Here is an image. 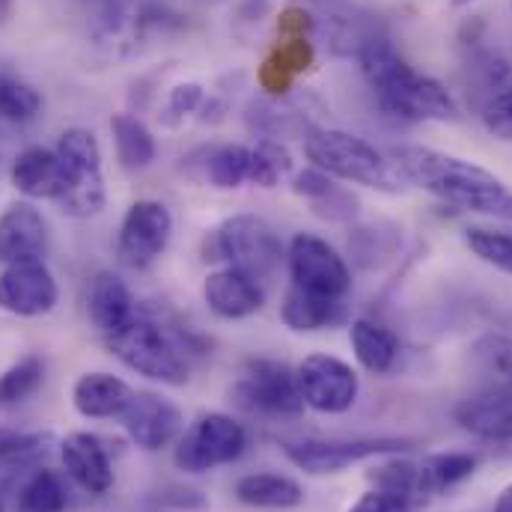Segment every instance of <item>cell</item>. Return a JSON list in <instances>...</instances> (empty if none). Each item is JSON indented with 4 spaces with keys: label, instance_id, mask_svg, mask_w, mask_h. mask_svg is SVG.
<instances>
[{
    "label": "cell",
    "instance_id": "6da1fadb",
    "mask_svg": "<svg viewBox=\"0 0 512 512\" xmlns=\"http://www.w3.org/2000/svg\"><path fill=\"white\" fill-rule=\"evenodd\" d=\"M390 161L405 182L423 188L453 209L512 221V188L474 161L432 146H396L390 149Z\"/></svg>",
    "mask_w": 512,
    "mask_h": 512
},
{
    "label": "cell",
    "instance_id": "7a4b0ae2",
    "mask_svg": "<svg viewBox=\"0 0 512 512\" xmlns=\"http://www.w3.org/2000/svg\"><path fill=\"white\" fill-rule=\"evenodd\" d=\"M358 63L379 108L399 123H453L459 105L432 75L417 72L384 36H370L358 48Z\"/></svg>",
    "mask_w": 512,
    "mask_h": 512
},
{
    "label": "cell",
    "instance_id": "3957f363",
    "mask_svg": "<svg viewBox=\"0 0 512 512\" xmlns=\"http://www.w3.org/2000/svg\"><path fill=\"white\" fill-rule=\"evenodd\" d=\"M304 152H307V161L325 170L331 179H346V182L367 185L387 194H396L405 185L390 155H384L370 140L343 128H307Z\"/></svg>",
    "mask_w": 512,
    "mask_h": 512
},
{
    "label": "cell",
    "instance_id": "277c9868",
    "mask_svg": "<svg viewBox=\"0 0 512 512\" xmlns=\"http://www.w3.org/2000/svg\"><path fill=\"white\" fill-rule=\"evenodd\" d=\"M105 346L117 361H123L128 370H134L143 379L173 384V387L188 382L191 370L179 337L140 310L123 331L105 337Z\"/></svg>",
    "mask_w": 512,
    "mask_h": 512
},
{
    "label": "cell",
    "instance_id": "5b68a950",
    "mask_svg": "<svg viewBox=\"0 0 512 512\" xmlns=\"http://www.w3.org/2000/svg\"><path fill=\"white\" fill-rule=\"evenodd\" d=\"M206 262H227L265 283L283 262V242L277 230L256 215H233L203 239Z\"/></svg>",
    "mask_w": 512,
    "mask_h": 512
},
{
    "label": "cell",
    "instance_id": "8992f818",
    "mask_svg": "<svg viewBox=\"0 0 512 512\" xmlns=\"http://www.w3.org/2000/svg\"><path fill=\"white\" fill-rule=\"evenodd\" d=\"M57 155L66 170V191L57 200V209L69 218H96L105 203V173H102V149L93 131L66 128L57 140Z\"/></svg>",
    "mask_w": 512,
    "mask_h": 512
},
{
    "label": "cell",
    "instance_id": "52a82bcc",
    "mask_svg": "<svg viewBox=\"0 0 512 512\" xmlns=\"http://www.w3.org/2000/svg\"><path fill=\"white\" fill-rule=\"evenodd\" d=\"M248 450V432L230 414H203L179 438L173 462L185 474H206L233 465Z\"/></svg>",
    "mask_w": 512,
    "mask_h": 512
},
{
    "label": "cell",
    "instance_id": "ba28073f",
    "mask_svg": "<svg viewBox=\"0 0 512 512\" xmlns=\"http://www.w3.org/2000/svg\"><path fill=\"white\" fill-rule=\"evenodd\" d=\"M411 447L414 441L408 438H304L283 444V453L298 471L310 477H331L358 462L396 456Z\"/></svg>",
    "mask_w": 512,
    "mask_h": 512
},
{
    "label": "cell",
    "instance_id": "9c48e42d",
    "mask_svg": "<svg viewBox=\"0 0 512 512\" xmlns=\"http://www.w3.org/2000/svg\"><path fill=\"white\" fill-rule=\"evenodd\" d=\"M233 402L256 417H298L307 405L295 382V370L280 361L254 358L242 367L239 379L230 390Z\"/></svg>",
    "mask_w": 512,
    "mask_h": 512
},
{
    "label": "cell",
    "instance_id": "30bf717a",
    "mask_svg": "<svg viewBox=\"0 0 512 512\" xmlns=\"http://www.w3.org/2000/svg\"><path fill=\"white\" fill-rule=\"evenodd\" d=\"M286 265H289V280H292L289 286L307 295L346 301V295L352 292V271L346 259L313 233L292 236L289 251H286Z\"/></svg>",
    "mask_w": 512,
    "mask_h": 512
},
{
    "label": "cell",
    "instance_id": "8fae6325",
    "mask_svg": "<svg viewBox=\"0 0 512 512\" xmlns=\"http://www.w3.org/2000/svg\"><path fill=\"white\" fill-rule=\"evenodd\" d=\"M295 382L307 408L319 414H346L358 402V373L334 355H310L298 364Z\"/></svg>",
    "mask_w": 512,
    "mask_h": 512
},
{
    "label": "cell",
    "instance_id": "7c38bea8",
    "mask_svg": "<svg viewBox=\"0 0 512 512\" xmlns=\"http://www.w3.org/2000/svg\"><path fill=\"white\" fill-rule=\"evenodd\" d=\"M173 236V215L158 200H137L131 203L120 224L117 256L126 268L143 271L167 251Z\"/></svg>",
    "mask_w": 512,
    "mask_h": 512
},
{
    "label": "cell",
    "instance_id": "4fadbf2b",
    "mask_svg": "<svg viewBox=\"0 0 512 512\" xmlns=\"http://www.w3.org/2000/svg\"><path fill=\"white\" fill-rule=\"evenodd\" d=\"M60 301L57 280L51 268L42 259L30 262H12L0 274V310L21 316V319H36L48 316Z\"/></svg>",
    "mask_w": 512,
    "mask_h": 512
},
{
    "label": "cell",
    "instance_id": "5bb4252c",
    "mask_svg": "<svg viewBox=\"0 0 512 512\" xmlns=\"http://www.w3.org/2000/svg\"><path fill=\"white\" fill-rule=\"evenodd\" d=\"M120 420L128 438L146 453H158L182 435V411L167 396L152 390L131 393Z\"/></svg>",
    "mask_w": 512,
    "mask_h": 512
},
{
    "label": "cell",
    "instance_id": "9a60e30c",
    "mask_svg": "<svg viewBox=\"0 0 512 512\" xmlns=\"http://www.w3.org/2000/svg\"><path fill=\"white\" fill-rule=\"evenodd\" d=\"M456 423L480 441L510 444L512 441V387L489 384L474 390L453 408Z\"/></svg>",
    "mask_w": 512,
    "mask_h": 512
},
{
    "label": "cell",
    "instance_id": "2e32d148",
    "mask_svg": "<svg viewBox=\"0 0 512 512\" xmlns=\"http://www.w3.org/2000/svg\"><path fill=\"white\" fill-rule=\"evenodd\" d=\"M203 301L221 319H248L262 310L265 286L236 265H224L203 280Z\"/></svg>",
    "mask_w": 512,
    "mask_h": 512
},
{
    "label": "cell",
    "instance_id": "e0dca14e",
    "mask_svg": "<svg viewBox=\"0 0 512 512\" xmlns=\"http://www.w3.org/2000/svg\"><path fill=\"white\" fill-rule=\"evenodd\" d=\"M48 251V224L30 200L12 203L0 215V262H30Z\"/></svg>",
    "mask_w": 512,
    "mask_h": 512
},
{
    "label": "cell",
    "instance_id": "ac0fdd59",
    "mask_svg": "<svg viewBox=\"0 0 512 512\" xmlns=\"http://www.w3.org/2000/svg\"><path fill=\"white\" fill-rule=\"evenodd\" d=\"M66 474L90 495H105L114 489V465L105 441L90 432H75L60 447Z\"/></svg>",
    "mask_w": 512,
    "mask_h": 512
},
{
    "label": "cell",
    "instance_id": "d6986e66",
    "mask_svg": "<svg viewBox=\"0 0 512 512\" xmlns=\"http://www.w3.org/2000/svg\"><path fill=\"white\" fill-rule=\"evenodd\" d=\"M12 185L27 200H60L66 191V170L57 149L27 146L12 161Z\"/></svg>",
    "mask_w": 512,
    "mask_h": 512
},
{
    "label": "cell",
    "instance_id": "ffe728a7",
    "mask_svg": "<svg viewBox=\"0 0 512 512\" xmlns=\"http://www.w3.org/2000/svg\"><path fill=\"white\" fill-rule=\"evenodd\" d=\"M87 310L93 325L102 331V337H111L117 331H123L128 322L137 316V304L134 295L126 286V280L114 271H99L90 295H87Z\"/></svg>",
    "mask_w": 512,
    "mask_h": 512
},
{
    "label": "cell",
    "instance_id": "44dd1931",
    "mask_svg": "<svg viewBox=\"0 0 512 512\" xmlns=\"http://www.w3.org/2000/svg\"><path fill=\"white\" fill-rule=\"evenodd\" d=\"M313 60L316 48L310 39H280L259 66V87L271 99H283L292 90L295 78L313 66Z\"/></svg>",
    "mask_w": 512,
    "mask_h": 512
},
{
    "label": "cell",
    "instance_id": "7402d4cb",
    "mask_svg": "<svg viewBox=\"0 0 512 512\" xmlns=\"http://www.w3.org/2000/svg\"><path fill=\"white\" fill-rule=\"evenodd\" d=\"M131 387L114 373H84L72 387V405L87 420H111L126 411Z\"/></svg>",
    "mask_w": 512,
    "mask_h": 512
},
{
    "label": "cell",
    "instance_id": "603a6c76",
    "mask_svg": "<svg viewBox=\"0 0 512 512\" xmlns=\"http://www.w3.org/2000/svg\"><path fill=\"white\" fill-rule=\"evenodd\" d=\"M349 316L346 301H328V298H316L307 295L295 286L286 289L283 304H280V319L286 328L298 331V334H313V331H325V328H337L343 325Z\"/></svg>",
    "mask_w": 512,
    "mask_h": 512
},
{
    "label": "cell",
    "instance_id": "cb8c5ba5",
    "mask_svg": "<svg viewBox=\"0 0 512 512\" xmlns=\"http://www.w3.org/2000/svg\"><path fill=\"white\" fill-rule=\"evenodd\" d=\"M349 340H352V352L358 364L373 376H387L399 364L396 334L373 319H355L349 325Z\"/></svg>",
    "mask_w": 512,
    "mask_h": 512
},
{
    "label": "cell",
    "instance_id": "d4e9b609",
    "mask_svg": "<svg viewBox=\"0 0 512 512\" xmlns=\"http://www.w3.org/2000/svg\"><path fill=\"white\" fill-rule=\"evenodd\" d=\"M477 465H480V456L477 453H465V450L426 456L423 462H417V477H420L423 501L435 498V495H447L459 483L471 480L477 474Z\"/></svg>",
    "mask_w": 512,
    "mask_h": 512
},
{
    "label": "cell",
    "instance_id": "484cf974",
    "mask_svg": "<svg viewBox=\"0 0 512 512\" xmlns=\"http://www.w3.org/2000/svg\"><path fill=\"white\" fill-rule=\"evenodd\" d=\"M48 447H51L48 432H21V429L0 426V486L6 489L21 474L36 471Z\"/></svg>",
    "mask_w": 512,
    "mask_h": 512
},
{
    "label": "cell",
    "instance_id": "4316f807",
    "mask_svg": "<svg viewBox=\"0 0 512 512\" xmlns=\"http://www.w3.org/2000/svg\"><path fill=\"white\" fill-rule=\"evenodd\" d=\"M236 498L254 510H295L304 504V489L283 474H248L236 483Z\"/></svg>",
    "mask_w": 512,
    "mask_h": 512
},
{
    "label": "cell",
    "instance_id": "83f0119b",
    "mask_svg": "<svg viewBox=\"0 0 512 512\" xmlns=\"http://www.w3.org/2000/svg\"><path fill=\"white\" fill-rule=\"evenodd\" d=\"M69 507V489L63 477L51 468H36L18 489V512H66Z\"/></svg>",
    "mask_w": 512,
    "mask_h": 512
},
{
    "label": "cell",
    "instance_id": "f1b7e54d",
    "mask_svg": "<svg viewBox=\"0 0 512 512\" xmlns=\"http://www.w3.org/2000/svg\"><path fill=\"white\" fill-rule=\"evenodd\" d=\"M111 131H114L120 164L126 170H143L155 161V137L143 120H137L134 114H114Z\"/></svg>",
    "mask_w": 512,
    "mask_h": 512
},
{
    "label": "cell",
    "instance_id": "f546056e",
    "mask_svg": "<svg viewBox=\"0 0 512 512\" xmlns=\"http://www.w3.org/2000/svg\"><path fill=\"white\" fill-rule=\"evenodd\" d=\"M248 173H251V149L248 146L230 143V146L215 149L206 158V179L221 191L239 188L242 182H248Z\"/></svg>",
    "mask_w": 512,
    "mask_h": 512
},
{
    "label": "cell",
    "instance_id": "4dcf8cb0",
    "mask_svg": "<svg viewBox=\"0 0 512 512\" xmlns=\"http://www.w3.org/2000/svg\"><path fill=\"white\" fill-rule=\"evenodd\" d=\"M45 379V361L39 355H24L9 370L0 373V408H12L33 396Z\"/></svg>",
    "mask_w": 512,
    "mask_h": 512
},
{
    "label": "cell",
    "instance_id": "1f68e13d",
    "mask_svg": "<svg viewBox=\"0 0 512 512\" xmlns=\"http://www.w3.org/2000/svg\"><path fill=\"white\" fill-rule=\"evenodd\" d=\"M289 173H292V155L280 140H262L251 149V173H248L251 185L274 188Z\"/></svg>",
    "mask_w": 512,
    "mask_h": 512
},
{
    "label": "cell",
    "instance_id": "d6a6232c",
    "mask_svg": "<svg viewBox=\"0 0 512 512\" xmlns=\"http://www.w3.org/2000/svg\"><path fill=\"white\" fill-rule=\"evenodd\" d=\"M42 111V96L21 78L0 72V120L30 123Z\"/></svg>",
    "mask_w": 512,
    "mask_h": 512
},
{
    "label": "cell",
    "instance_id": "836d02e7",
    "mask_svg": "<svg viewBox=\"0 0 512 512\" xmlns=\"http://www.w3.org/2000/svg\"><path fill=\"white\" fill-rule=\"evenodd\" d=\"M462 239L477 259H483L486 265L504 274H512V233L492 227H465Z\"/></svg>",
    "mask_w": 512,
    "mask_h": 512
},
{
    "label": "cell",
    "instance_id": "e575fe53",
    "mask_svg": "<svg viewBox=\"0 0 512 512\" xmlns=\"http://www.w3.org/2000/svg\"><path fill=\"white\" fill-rule=\"evenodd\" d=\"M367 480L373 489H384V492H396V495H411V498H420V477H417V462L411 459H384L376 468L367 471Z\"/></svg>",
    "mask_w": 512,
    "mask_h": 512
},
{
    "label": "cell",
    "instance_id": "d590c367",
    "mask_svg": "<svg viewBox=\"0 0 512 512\" xmlns=\"http://www.w3.org/2000/svg\"><path fill=\"white\" fill-rule=\"evenodd\" d=\"M480 117H483V126L492 137L512 143V84L489 96Z\"/></svg>",
    "mask_w": 512,
    "mask_h": 512
},
{
    "label": "cell",
    "instance_id": "8d00e7d4",
    "mask_svg": "<svg viewBox=\"0 0 512 512\" xmlns=\"http://www.w3.org/2000/svg\"><path fill=\"white\" fill-rule=\"evenodd\" d=\"M420 498L411 495H396V492H384V489H370L364 492L349 512H420Z\"/></svg>",
    "mask_w": 512,
    "mask_h": 512
},
{
    "label": "cell",
    "instance_id": "74e56055",
    "mask_svg": "<svg viewBox=\"0 0 512 512\" xmlns=\"http://www.w3.org/2000/svg\"><path fill=\"white\" fill-rule=\"evenodd\" d=\"M203 87L197 81H188V84H176L167 96V123L176 126L179 120H185L188 114L200 111L203 105Z\"/></svg>",
    "mask_w": 512,
    "mask_h": 512
},
{
    "label": "cell",
    "instance_id": "f35d334b",
    "mask_svg": "<svg viewBox=\"0 0 512 512\" xmlns=\"http://www.w3.org/2000/svg\"><path fill=\"white\" fill-rule=\"evenodd\" d=\"M292 191L298 194V197H304V200H313V203H319V200H325L331 191H337L334 188V182H331V176L325 173V170H319V167H304L301 173H295L292 176Z\"/></svg>",
    "mask_w": 512,
    "mask_h": 512
},
{
    "label": "cell",
    "instance_id": "ab89813d",
    "mask_svg": "<svg viewBox=\"0 0 512 512\" xmlns=\"http://www.w3.org/2000/svg\"><path fill=\"white\" fill-rule=\"evenodd\" d=\"M313 18L301 6H286L277 18V33L280 39H310Z\"/></svg>",
    "mask_w": 512,
    "mask_h": 512
},
{
    "label": "cell",
    "instance_id": "60d3db41",
    "mask_svg": "<svg viewBox=\"0 0 512 512\" xmlns=\"http://www.w3.org/2000/svg\"><path fill=\"white\" fill-rule=\"evenodd\" d=\"M155 501L167 504V507H176V510H200V507H206V498L200 492L182 489V486H167L164 492H158Z\"/></svg>",
    "mask_w": 512,
    "mask_h": 512
},
{
    "label": "cell",
    "instance_id": "b9f144b4",
    "mask_svg": "<svg viewBox=\"0 0 512 512\" xmlns=\"http://www.w3.org/2000/svg\"><path fill=\"white\" fill-rule=\"evenodd\" d=\"M492 512H512V483L498 495V501H495V510Z\"/></svg>",
    "mask_w": 512,
    "mask_h": 512
},
{
    "label": "cell",
    "instance_id": "7bdbcfd3",
    "mask_svg": "<svg viewBox=\"0 0 512 512\" xmlns=\"http://www.w3.org/2000/svg\"><path fill=\"white\" fill-rule=\"evenodd\" d=\"M9 15H12V0H0V24H6Z\"/></svg>",
    "mask_w": 512,
    "mask_h": 512
},
{
    "label": "cell",
    "instance_id": "ee69618b",
    "mask_svg": "<svg viewBox=\"0 0 512 512\" xmlns=\"http://www.w3.org/2000/svg\"><path fill=\"white\" fill-rule=\"evenodd\" d=\"M450 3H453V6H471L474 0H450Z\"/></svg>",
    "mask_w": 512,
    "mask_h": 512
},
{
    "label": "cell",
    "instance_id": "f6af8a7d",
    "mask_svg": "<svg viewBox=\"0 0 512 512\" xmlns=\"http://www.w3.org/2000/svg\"><path fill=\"white\" fill-rule=\"evenodd\" d=\"M0 512H6V498H3V486H0Z\"/></svg>",
    "mask_w": 512,
    "mask_h": 512
},
{
    "label": "cell",
    "instance_id": "bcb514c9",
    "mask_svg": "<svg viewBox=\"0 0 512 512\" xmlns=\"http://www.w3.org/2000/svg\"><path fill=\"white\" fill-rule=\"evenodd\" d=\"M510 6H512V3H510Z\"/></svg>",
    "mask_w": 512,
    "mask_h": 512
}]
</instances>
